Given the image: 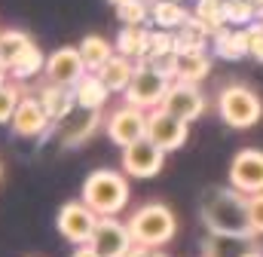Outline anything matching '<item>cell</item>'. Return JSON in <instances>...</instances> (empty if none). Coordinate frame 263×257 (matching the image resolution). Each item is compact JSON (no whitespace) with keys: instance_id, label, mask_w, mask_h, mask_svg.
Masks as SVG:
<instances>
[{"instance_id":"8992f818","label":"cell","mask_w":263,"mask_h":257,"mask_svg":"<svg viewBox=\"0 0 263 257\" xmlns=\"http://www.w3.org/2000/svg\"><path fill=\"white\" fill-rule=\"evenodd\" d=\"M55 227H59L62 239H67L70 245H89V239L98 227V214L83 199H73V202L62 205V211L55 217Z\"/></svg>"},{"instance_id":"9c48e42d","label":"cell","mask_w":263,"mask_h":257,"mask_svg":"<svg viewBox=\"0 0 263 257\" xmlns=\"http://www.w3.org/2000/svg\"><path fill=\"white\" fill-rule=\"evenodd\" d=\"M159 107H162V111H168L172 117L184 120V123H193V120H199V117L205 114L208 101H205V95L199 92V83L175 80V83H172V89L165 92V98H162V104H159Z\"/></svg>"},{"instance_id":"ac0fdd59","label":"cell","mask_w":263,"mask_h":257,"mask_svg":"<svg viewBox=\"0 0 263 257\" xmlns=\"http://www.w3.org/2000/svg\"><path fill=\"white\" fill-rule=\"evenodd\" d=\"M77 49H80V56H83L89 74H98L104 64L117 56V49L110 46V40H104L101 34H86V37L77 43Z\"/></svg>"},{"instance_id":"44dd1931","label":"cell","mask_w":263,"mask_h":257,"mask_svg":"<svg viewBox=\"0 0 263 257\" xmlns=\"http://www.w3.org/2000/svg\"><path fill=\"white\" fill-rule=\"evenodd\" d=\"M147 28L144 25H123V31L117 34V40H114V49H117V56H123V59H132V62L138 64L144 59V49H147Z\"/></svg>"},{"instance_id":"8fae6325","label":"cell","mask_w":263,"mask_h":257,"mask_svg":"<svg viewBox=\"0 0 263 257\" xmlns=\"http://www.w3.org/2000/svg\"><path fill=\"white\" fill-rule=\"evenodd\" d=\"M230 187H236L245 196L263 193V150L245 147L230 162Z\"/></svg>"},{"instance_id":"7a4b0ae2","label":"cell","mask_w":263,"mask_h":257,"mask_svg":"<svg viewBox=\"0 0 263 257\" xmlns=\"http://www.w3.org/2000/svg\"><path fill=\"white\" fill-rule=\"evenodd\" d=\"M129 175L117 169H95L83 181V202L98 217H117L129 205Z\"/></svg>"},{"instance_id":"8d00e7d4","label":"cell","mask_w":263,"mask_h":257,"mask_svg":"<svg viewBox=\"0 0 263 257\" xmlns=\"http://www.w3.org/2000/svg\"><path fill=\"white\" fill-rule=\"evenodd\" d=\"M242 257H263V251H260V248H248Z\"/></svg>"},{"instance_id":"ee69618b","label":"cell","mask_w":263,"mask_h":257,"mask_svg":"<svg viewBox=\"0 0 263 257\" xmlns=\"http://www.w3.org/2000/svg\"><path fill=\"white\" fill-rule=\"evenodd\" d=\"M175 3H184V0H175Z\"/></svg>"},{"instance_id":"4316f807","label":"cell","mask_w":263,"mask_h":257,"mask_svg":"<svg viewBox=\"0 0 263 257\" xmlns=\"http://www.w3.org/2000/svg\"><path fill=\"white\" fill-rule=\"evenodd\" d=\"M193 15L214 34L220 28H227V15H223V0H196Z\"/></svg>"},{"instance_id":"30bf717a","label":"cell","mask_w":263,"mask_h":257,"mask_svg":"<svg viewBox=\"0 0 263 257\" xmlns=\"http://www.w3.org/2000/svg\"><path fill=\"white\" fill-rule=\"evenodd\" d=\"M187 135H190V123L172 117L168 111L156 107V111L147 114V138H150L159 150H165V153L181 150V147L187 144Z\"/></svg>"},{"instance_id":"52a82bcc","label":"cell","mask_w":263,"mask_h":257,"mask_svg":"<svg viewBox=\"0 0 263 257\" xmlns=\"http://www.w3.org/2000/svg\"><path fill=\"white\" fill-rule=\"evenodd\" d=\"M120 166L129 178H138V181H147V178H156L165 166V150H159L150 138H141L138 144H132L123 150L120 156Z\"/></svg>"},{"instance_id":"d590c367","label":"cell","mask_w":263,"mask_h":257,"mask_svg":"<svg viewBox=\"0 0 263 257\" xmlns=\"http://www.w3.org/2000/svg\"><path fill=\"white\" fill-rule=\"evenodd\" d=\"M126 257H153V251H150V248H144V245H132V251Z\"/></svg>"},{"instance_id":"cb8c5ba5","label":"cell","mask_w":263,"mask_h":257,"mask_svg":"<svg viewBox=\"0 0 263 257\" xmlns=\"http://www.w3.org/2000/svg\"><path fill=\"white\" fill-rule=\"evenodd\" d=\"M31 43H34V40H31L25 31H12V28L3 31V34H0V64H3L6 70H12V64L31 49Z\"/></svg>"},{"instance_id":"74e56055","label":"cell","mask_w":263,"mask_h":257,"mask_svg":"<svg viewBox=\"0 0 263 257\" xmlns=\"http://www.w3.org/2000/svg\"><path fill=\"white\" fill-rule=\"evenodd\" d=\"M6 74H9V70H6V67L0 64V86H6Z\"/></svg>"},{"instance_id":"f1b7e54d","label":"cell","mask_w":263,"mask_h":257,"mask_svg":"<svg viewBox=\"0 0 263 257\" xmlns=\"http://www.w3.org/2000/svg\"><path fill=\"white\" fill-rule=\"evenodd\" d=\"M40 70H46V59H43V52L37 49V43H31V49L12 64L9 74H12L15 80H31V77H37Z\"/></svg>"},{"instance_id":"d4e9b609","label":"cell","mask_w":263,"mask_h":257,"mask_svg":"<svg viewBox=\"0 0 263 257\" xmlns=\"http://www.w3.org/2000/svg\"><path fill=\"white\" fill-rule=\"evenodd\" d=\"M248 239H230V236H211L202 242V257H242L248 251Z\"/></svg>"},{"instance_id":"f6af8a7d","label":"cell","mask_w":263,"mask_h":257,"mask_svg":"<svg viewBox=\"0 0 263 257\" xmlns=\"http://www.w3.org/2000/svg\"><path fill=\"white\" fill-rule=\"evenodd\" d=\"M260 25H263V19H260Z\"/></svg>"},{"instance_id":"d6a6232c","label":"cell","mask_w":263,"mask_h":257,"mask_svg":"<svg viewBox=\"0 0 263 257\" xmlns=\"http://www.w3.org/2000/svg\"><path fill=\"white\" fill-rule=\"evenodd\" d=\"M248 217H251L254 236H263V193L248 196Z\"/></svg>"},{"instance_id":"b9f144b4","label":"cell","mask_w":263,"mask_h":257,"mask_svg":"<svg viewBox=\"0 0 263 257\" xmlns=\"http://www.w3.org/2000/svg\"><path fill=\"white\" fill-rule=\"evenodd\" d=\"M144 3H147V6H153V3H156V0H144Z\"/></svg>"},{"instance_id":"7bdbcfd3","label":"cell","mask_w":263,"mask_h":257,"mask_svg":"<svg viewBox=\"0 0 263 257\" xmlns=\"http://www.w3.org/2000/svg\"><path fill=\"white\" fill-rule=\"evenodd\" d=\"M0 178H3V166H0Z\"/></svg>"},{"instance_id":"83f0119b","label":"cell","mask_w":263,"mask_h":257,"mask_svg":"<svg viewBox=\"0 0 263 257\" xmlns=\"http://www.w3.org/2000/svg\"><path fill=\"white\" fill-rule=\"evenodd\" d=\"M223 15H227V25L230 28H239V25H254V15H257V3L254 0H223Z\"/></svg>"},{"instance_id":"277c9868","label":"cell","mask_w":263,"mask_h":257,"mask_svg":"<svg viewBox=\"0 0 263 257\" xmlns=\"http://www.w3.org/2000/svg\"><path fill=\"white\" fill-rule=\"evenodd\" d=\"M217 114L230 128H251L260 123L263 117V101L260 95L245 86V83H230L217 92Z\"/></svg>"},{"instance_id":"e0dca14e","label":"cell","mask_w":263,"mask_h":257,"mask_svg":"<svg viewBox=\"0 0 263 257\" xmlns=\"http://www.w3.org/2000/svg\"><path fill=\"white\" fill-rule=\"evenodd\" d=\"M73 98H77V107H86V111H104L107 98H110V89L104 86V80L98 74H86L77 86H73Z\"/></svg>"},{"instance_id":"bcb514c9","label":"cell","mask_w":263,"mask_h":257,"mask_svg":"<svg viewBox=\"0 0 263 257\" xmlns=\"http://www.w3.org/2000/svg\"><path fill=\"white\" fill-rule=\"evenodd\" d=\"M0 34H3V31H0Z\"/></svg>"},{"instance_id":"2e32d148","label":"cell","mask_w":263,"mask_h":257,"mask_svg":"<svg viewBox=\"0 0 263 257\" xmlns=\"http://www.w3.org/2000/svg\"><path fill=\"white\" fill-rule=\"evenodd\" d=\"M37 98L43 101V107H46V114H49V120H52V123H62V120H65L67 114H70V111L77 107L73 89L55 86V83H46V86H40Z\"/></svg>"},{"instance_id":"5bb4252c","label":"cell","mask_w":263,"mask_h":257,"mask_svg":"<svg viewBox=\"0 0 263 257\" xmlns=\"http://www.w3.org/2000/svg\"><path fill=\"white\" fill-rule=\"evenodd\" d=\"M49 114L43 107V101L37 95H22L18 107H15V117H12V132L18 138H40L46 128H49Z\"/></svg>"},{"instance_id":"ba28073f","label":"cell","mask_w":263,"mask_h":257,"mask_svg":"<svg viewBox=\"0 0 263 257\" xmlns=\"http://www.w3.org/2000/svg\"><path fill=\"white\" fill-rule=\"evenodd\" d=\"M107 138L117 144V147H132V144H138L141 138H147V111H141V107H132V104H123V107H117L110 117H107Z\"/></svg>"},{"instance_id":"7402d4cb","label":"cell","mask_w":263,"mask_h":257,"mask_svg":"<svg viewBox=\"0 0 263 257\" xmlns=\"http://www.w3.org/2000/svg\"><path fill=\"white\" fill-rule=\"evenodd\" d=\"M135 67H138V64L132 62V59L114 56L110 62H107L104 67H101V70H98V77L104 80V86L110 89V95H114V92H120V95H123V92L129 89L132 77H135Z\"/></svg>"},{"instance_id":"4dcf8cb0","label":"cell","mask_w":263,"mask_h":257,"mask_svg":"<svg viewBox=\"0 0 263 257\" xmlns=\"http://www.w3.org/2000/svg\"><path fill=\"white\" fill-rule=\"evenodd\" d=\"M18 101H22V95H18L15 86H9V83L0 86V126H3V123H12Z\"/></svg>"},{"instance_id":"60d3db41","label":"cell","mask_w":263,"mask_h":257,"mask_svg":"<svg viewBox=\"0 0 263 257\" xmlns=\"http://www.w3.org/2000/svg\"><path fill=\"white\" fill-rule=\"evenodd\" d=\"M110 3H114V6H120V3H126V0H110Z\"/></svg>"},{"instance_id":"ab89813d","label":"cell","mask_w":263,"mask_h":257,"mask_svg":"<svg viewBox=\"0 0 263 257\" xmlns=\"http://www.w3.org/2000/svg\"><path fill=\"white\" fill-rule=\"evenodd\" d=\"M153 257H168V254H162V251H153Z\"/></svg>"},{"instance_id":"e575fe53","label":"cell","mask_w":263,"mask_h":257,"mask_svg":"<svg viewBox=\"0 0 263 257\" xmlns=\"http://www.w3.org/2000/svg\"><path fill=\"white\" fill-rule=\"evenodd\" d=\"M70 257H101V254H98V251H95L92 245H77V248H73V254H70Z\"/></svg>"},{"instance_id":"f546056e","label":"cell","mask_w":263,"mask_h":257,"mask_svg":"<svg viewBox=\"0 0 263 257\" xmlns=\"http://www.w3.org/2000/svg\"><path fill=\"white\" fill-rule=\"evenodd\" d=\"M117 19L123 25H144L150 19V6L144 0H126V3L117 6Z\"/></svg>"},{"instance_id":"d6986e66","label":"cell","mask_w":263,"mask_h":257,"mask_svg":"<svg viewBox=\"0 0 263 257\" xmlns=\"http://www.w3.org/2000/svg\"><path fill=\"white\" fill-rule=\"evenodd\" d=\"M211 52L220 56V59H227V62H239V59H245V56H248L245 31H233L230 25L220 28V31H214V37H211Z\"/></svg>"},{"instance_id":"603a6c76","label":"cell","mask_w":263,"mask_h":257,"mask_svg":"<svg viewBox=\"0 0 263 257\" xmlns=\"http://www.w3.org/2000/svg\"><path fill=\"white\" fill-rule=\"evenodd\" d=\"M190 15H193V12H187V6H181V3H175V0H156V3L150 6V19H153V25L162 28V31H178Z\"/></svg>"},{"instance_id":"3957f363","label":"cell","mask_w":263,"mask_h":257,"mask_svg":"<svg viewBox=\"0 0 263 257\" xmlns=\"http://www.w3.org/2000/svg\"><path fill=\"white\" fill-rule=\"evenodd\" d=\"M129 233L135 239V245H144V248L156 251V248H162L175 239L178 217L165 202H144L129 217Z\"/></svg>"},{"instance_id":"1f68e13d","label":"cell","mask_w":263,"mask_h":257,"mask_svg":"<svg viewBox=\"0 0 263 257\" xmlns=\"http://www.w3.org/2000/svg\"><path fill=\"white\" fill-rule=\"evenodd\" d=\"M245 40H248V56L254 62H263V25L260 22L245 28Z\"/></svg>"},{"instance_id":"4fadbf2b","label":"cell","mask_w":263,"mask_h":257,"mask_svg":"<svg viewBox=\"0 0 263 257\" xmlns=\"http://www.w3.org/2000/svg\"><path fill=\"white\" fill-rule=\"evenodd\" d=\"M43 74H46V83L73 89L89 70H86V62H83L77 46H59L52 56H46V70Z\"/></svg>"},{"instance_id":"f35d334b","label":"cell","mask_w":263,"mask_h":257,"mask_svg":"<svg viewBox=\"0 0 263 257\" xmlns=\"http://www.w3.org/2000/svg\"><path fill=\"white\" fill-rule=\"evenodd\" d=\"M254 3H257V15L263 19V0H254Z\"/></svg>"},{"instance_id":"6da1fadb","label":"cell","mask_w":263,"mask_h":257,"mask_svg":"<svg viewBox=\"0 0 263 257\" xmlns=\"http://www.w3.org/2000/svg\"><path fill=\"white\" fill-rule=\"evenodd\" d=\"M202 224L211 236L230 239H254L251 217H248V196L236 187H211L202 196Z\"/></svg>"},{"instance_id":"ffe728a7","label":"cell","mask_w":263,"mask_h":257,"mask_svg":"<svg viewBox=\"0 0 263 257\" xmlns=\"http://www.w3.org/2000/svg\"><path fill=\"white\" fill-rule=\"evenodd\" d=\"M178 80H187V83H199L208 77L211 70V59H208V49L205 46H193V49H181L178 52Z\"/></svg>"},{"instance_id":"484cf974","label":"cell","mask_w":263,"mask_h":257,"mask_svg":"<svg viewBox=\"0 0 263 257\" xmlns=\"http://www.w3.org/2000/svg\"><path fill=\"white\" fill-rule=\"evenodd\" d=\"M208 37H214L202 22H199L196 15H190L178 31H175V43H178V52L181 49H193V46H205L208 43Z\"/></svg>"},{"instance_id":"5b68a950","label":"cell","mask_w":263,"mask_h":257,"mask_svg":"<svg viewBox=\"0 0 263 257\" xmlns=\"http://www.w3.org/2000/svg\"><path fill=\"white\" fill-rule=\"evenodd\" d=\"M172 83L175 80H168V77H162L153 64L141 62L135 67V77H132L129 89L123 92V98H126V104L132 107H141V111H156L159 104H162V98H165V92L172 89Z\"/></svg>"},{"instance_id":"836d02e7","label":"cell","mask_w":263,"mask_h":257,"mask_svg":"<svg viewBox=\"0 0 263 257\" xmlns=\"http://www.w3.org/2000/svg\"><path fill=\"white\" fill-rule=\"evenodd\" d=\"M178 52H165V56H159V59H153V62H147V64H153L162 77H168V80H178Z\"/></svg>"},{"instance_id":"9a60e30c","label":"cell","mask_w":263,"mask_h":257,"mask_svg":"<svg viewBox=\"0 0 263 257\" xmlns=\"http://www.w3.org/2000/svg\"><path fill=\"white\" fill-rule=\"evenodd\" d=\"M101 126V111H86V107H73L65 120L59 123V141L65 147H77L83 141L92 138V132Z\"/></svg>"},{"instance_id":"7c38bea8","label":"cell","mask_w":263,"mask_h":257,"mask_svg":"<svg viewBox=\"0 0 263 257\" xmlns=\"http://www.w3.org/2000/svg\"><path fill=\"white\" fill-rule=\"evenodd\" d=\"M89 245L101 257H126L135 245V239L129 233V224H123L117 217H98V227H95Z\"/></svg>"}]
</instances>
